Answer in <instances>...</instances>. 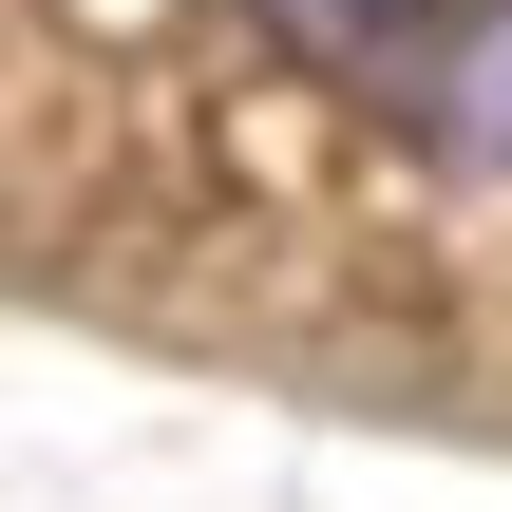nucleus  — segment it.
<instances>
[{"mask_svg": "<svg viewBox=\"0 0 512 512\" xmlns=\"http://www.w3.org/2000/svg\"><path fill=\"white\" fill-rule=\"evenodd\" d=\"M247 19H266L304 76H418V57H437L475 0H247Z\"/></svg>", "mask_w": 512, "mask_h": 512, "instance_id": "2", "label": "nucleus"}, {"mask_svg": "<svg viewBox=\"0 0 512 512\" xmlns=\"http://www.w3.org/2000/svg\"><path fill=\"white\" fill-rule=\"evenodd\" d=\"M418 133H437L456 171H494V190H512V0H475V19L418 57Z\"/></svg>", "mask_w": 512, "mask_h": 512, "instance_id": "1", "label": "nucleus"}]
</instances>
